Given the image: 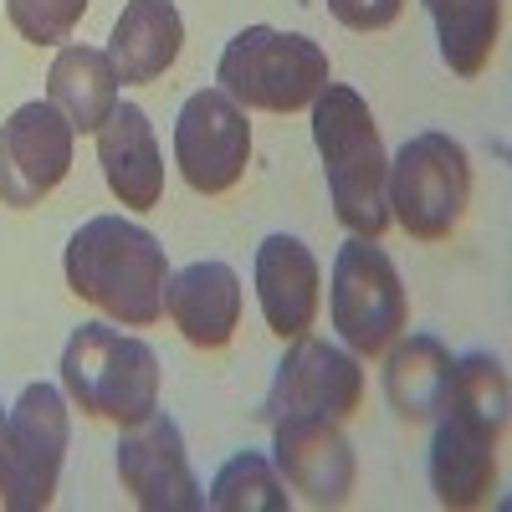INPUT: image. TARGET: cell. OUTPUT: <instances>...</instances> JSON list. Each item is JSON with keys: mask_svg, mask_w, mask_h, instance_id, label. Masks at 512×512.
<instances>
[{"mask_svg": "<svg viewBox=\"0 0 512 512\" xmlns=\"http://www.w3.org/2000/svg\"><path fill=\"white\" fill-rule=\"evenodd\" d=\"M451 379V349L436 333H410L384 349V400L405 425H431Z\"/></svg>", "mask_w": 512, "mask_h": 512, "instance_id": "obj_18", "label": "cell"}, {"mask_svg": "<svg viewBox=\"0 0 512 512\" xmlns=\"http://www.w3.org/2000/svg\"><path fill=\"white\" fill-rule=\"evenodd\" d=\"M67 287L82 303L103 308L123 328H154L164 318V287H169V256L154 231L123 216L82 221L62 256Z\"/></svg>", "mask_w": 512, "mask_h": 512, "instance_id": "obj_2", "label": "cell"}, {"mask_svg": "<svg viewBox=\"0 0 512 512\" xmlns=\"http://www.w3.org/2000/svg\"><path fill=\"white\" fill-rule=\"evenodd\" d=\"M436 26L441 62L456 77H482L502 41V0H420Z\"/></svg>", "mask_w": 512, "mask_h": 512, "instance_id": "obj_20", "label": "cell"}, {"mask_svg": "<svg viewBox=\"0 0 512 512\" xmlns=\"http://www.w3.org/2000/svg\"><path fill=\"white\" fill-rule=\"evenodd\" d=\"M272 466L308 507H344L359 482L349 436L328 415H282L272 420Z\"/></svg>", "mask_w": 512, "mask_h": 512, "instance_id": "obj_13", "label": "cell"}, {"mask_svg": "<svg viewBox=\"0 0 512 512\" xmlns=\"http://www.w3.org/2000/svg\"><path fill=\"white\" fill-rule=\"evenodd\" d=\"M72 415L57 384H26L0 425V512H41L57 497Z\"/></svg>", "mask_w": 512, "mask_h": 512, "instance_id": "obj_7", "label": "cell"}, {"mask_svg": "<svg viewBox=\"0 0 512 512\" xmlns=\"http://www.w3.org/2000/svg\"><path fill=\"white\" fill-rule=\"evenodd\" d=\"M241 303L246 292L231 262H190L164 287V313L195 349H226L241 328Z\"/></svg>", "mask_w": 512, "mask_h": 512, "instance_id": "obj_15", "label": "cell"}, {"mask_svg": "<svg viewBox=\"0 0 512 512\" xmlns=\"http://www.w3.org/2000/svg\"><path fill=\"white\" fill-rule=\"evenodd\" d=\"M313 144L323 154V180L338 226H349V236L379 241L390 231V154H384L379 123L369 103L349 88V82H323V93L313 98Z\"/></svg>", "mask_w": 512, "mask_h": 512, "instance_id": "obj_3", "label": "cell"}, {"mask_svg": "<svg viewBox=\"0 0 512 512\" xmlns=\"http://www.w3.org/2000/svg\"><path fill=\"white\" fill-rule=\"evenodd\" d=\"M256 303H262V318L282 344L303 338L318 323L323 272H318V256L303 236L272 231L256 246Z\"/></svg>", "mask_w": 512, "mask_h": 512, "instance_id": "obj_14", "label": "cell"}, {"mask_svg": "<svg viewBox=\"0 0 512 512\" xmlns=\"http://www.w3.org/2000/svg\"><path fill=\"white\" fill-rule=\"evenodd\" d=\"M118 482L144 512H200L205 507V487L190 466L185 436L164 410H154L139 425H123Z\"/></svg>", "mask_w": 512, "mask_h": 512, "instance_id": "obj_11", "label": "cell"}, {"mask_svg": "<svg viewBox=\"0 0 512 512\" xmlns=\"http://www.w3.org/2000/svg\"><path fill=\"white\" fill-rule=\"evenodd\" d=\"M98 164L118 205L154 210L164 200V154L139 103H118L108 113V123L98 128Z\"/></svg>", "mask_w": 512, "mask_h": 512, "instance_id": "obj_16", "label": "cell"}, {"mask_svg": "<svg viewBox=\"0 0 512 512\" xmlns=\"http://www.w3.org/2000/svg\"><path fill=\"white\" fill-rule=\"evenodd\" d=\"M47 103L72 123V134H98L118 108V72L103 47H62L47 72Z\"/></svg>", "mask_w": 512, "mask_h": 512, "instance_id": "obj_19", "label": "cell"}, {"mask_svg": "<svg viewBox=\"0 0 512 512\" xmlns=\"http://www.w3.org/2000/svg\"><path fill=\"white\" fill-rule=\"evenodd\" d=\"M175 164L195 195H226L241 185L246 164H251V123L246 108L221 93V88H200L185 98L175 118Z\"/></svg>", "mask_w": 512, "mask_h": 512, "instance_id": "obj_10", "label": "cell"}, {"mask_svg": "<svg viewBox=\"0 0 512 512\" xmlns=\"http://www.w3.org/2000/svg\"><path fill=\"white\" fill-rule=\"evenodd\" d=\"M6 16L31 47H57L88 16V0H6Z\"/></svg>", "mask_w": 512, "mask_h": 512, "instance_id": "obj_22", "label": "cell"}, {"mask_svg": "<svg viewBox=\"0 0 512 512\" xmlns=\"http://www.w3.org/2000/svg\"><path fill=\"white\" fill-rule=\"evenodd\" d=\"M405 6L410 0H328L338 26H349V31H390L405 16Z\"/></svg>", "mask_w": 512, "mask_h": 512, "instance_id": "obj_23", "label": "cell"}, {"mask_svg": "<svg viewBox=\"0 0 512 512\" xmlns=\"http://www.w3.org/2000/svg\"><path fill=\"white\" fill-rule=\"evenodd\" d=\"M384 195H390V226H400L415 241H451L466 221V205H472L466 144L441 134V128L410 134L390 159Z\"/></svg>", "mask_w": 512, "mask_h": 512, "instance_id": "obj_6", "label": "cell"}, {"mask_svg": "<svg viewBox=\"0 0 512 512\" xmlns=\"http://www.w3.org/2000/svg\"><path fill=\"white\" fill-rule=\"evenodd\" d=\"M0 425H6V405H0Z\"/></svg>", "mask_w": 512, "mask_h": 512, "instance_id": "obj_24", "label": "cell"}, {"mask_svg": "<svg viewBox=\"0 0 512 512\" xmlns=\"http://www.w3.org/2000/svg\"><path fill=\"white\" fill-rule=\"evenodd\" d=\"M507 410H512V390H507V369L492 354H461L451 359V379H446V400L436 410V436L425 451V477L441 507L472 512L487 507L497 492V451L507 436Z\"/></svg>", "mask_w": 512, "mask_h": 512, "instance_id": "obj_1", "label": "cell"}, {"mask_svg": "<svg viewBox=\"0 0 512 512\" xmlns=\"http://www.w3.org/2000/svg\"><path fill=\"white\" fill-rule=\"evenodd\" d=\"M180 47H185V21H180L175 0H128L113 21V36L103 52H108L118 82L144 88V82H159L180 62Z\"/></svg>", "mask_w": 512, "mask_h": 512, "instance_id": "obj_17", "label": "cell"}, {"mask_svg": "<svg viewBox=\"0 0 512 512\" xmlns=\"http://www.w3.org/2000/svg\"><path fill=\"white\" fill-rule=\"evenodd\" d=\"M205 507L210 512H287L292 497H287V482H282V472L272 466V456L236 451L221 472L210 477Z\"/></svg>", "mask_w": 512, "mask_h": 512, "instance_id": "obj_21", "label": "cell"}, {"mask_svg": "<svg viewBox=\"0 0 512 512\" xmlns=\"http://www.w3.org/2000/svg\"><path fill=\"white\" fill-rule=\"evenodd\" d=\"M159 354L134 333L108 323H77L62 349V395L93 420L139 425L159 410Z\"/></svg>", "mask_w": 512, "mask_h": 512, "instance_id": "obj_4", "label": "cell"}, {"mask_svg": "<svg viewBox=\"0 0 512 512\" xmlns=\"http://www.w3.org/2000/svg\"><path fill=\"white\" fill-rule=\"evenodd\" d=\"M328 52L303 31L277 26H246L226 41L216 62V88L231 93L241 108L256 113H297L313 108L328 82Z\"/></svg>", "mask_w": 512, "mask_h": 512, "instance_id": "obj_5", "label": "cell"}, {"mask_svg": "<svg viewBox=\"0 0 512 512\" xmlns=\"http://www.w3.org/2000/svg\"><path fill=\"white\" fill-rule=\"evenodd\" d=\"M364 405V369L359 354L328 338H292V349L282 354L267 400L256 405V420L272 425L282 415H328L344 425L354 410Z\"/></svg>", "mask_w": 512, "mask_h": 512, "instance_id": "obj_9", "label": "cell"}, {"mask_svg": "<svg viewBox=\"0 0 512 512\" xmlns=\"http://www.w3.org/2000/svg\"><path fill=\"white\" fill-rule=\"evenodd\" d=\"M72 123L52 103H21L0 123V205H41L72 169Z\"/></svg>", "mask_w": 512, "mask_h": 512, "instance_id": "obj_12", "label": "cell"}, {"mask_svg": "<svg viewBox=\"0 0 512 512\" xmlns=\"http://www.w3.org/2000/svg\"><path fill=\"white\" fill-rule=\"evenodd\" d=\"M328 318L344 338V349L359 359H374L395 344L410 323V297L400 282V267L390 251L369 236H349L333 256V282H328Z\"/></svg>", "mask_w": 512, "mask_h": 512, "instance_id": "obj_8", "label": "cell"}]
</instances>
